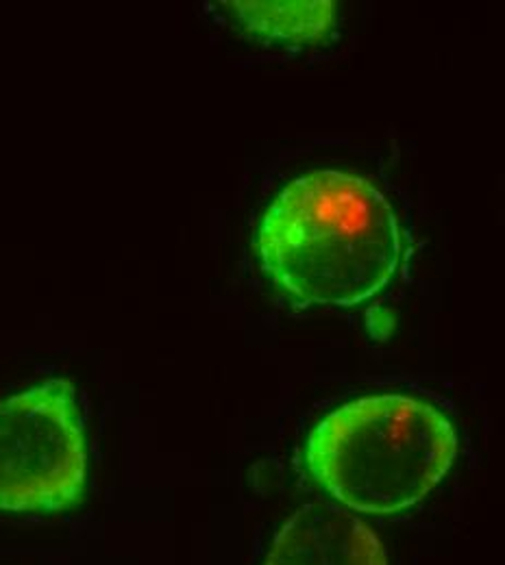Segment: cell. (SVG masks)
Returning a JSON list of instances; mask_svg holds the SVG:
<instances>
[{"instance_id":"obj_5","label":"cell","mask_w":505,"mask_h":565,"mask_svg":"<svg viewBox=\"0 0 505 565\" xmlns=\"http://www.w3.org/2000/svg\"><path fill=\"white\" fill-rule=\"evenodd\" d=\"M227 13L249 35L264 42L307 44L323 40L334 24V2H222Z\"/></svg>"},{"instance_id":"obj_2","label":"cell","mask_w":505,"mask_h":565,"mask_svg":"<svg viewBox=\"0 0 505 565\" xmlns=\"http://www.w3.org/2000/svg\"><path fill=\"white\" fill-rule=\"evenodd\" d=\"M457 433L432 405L401 394L343 405L314 426L309 477L356 513L392 515L414 507L449 475Z\"/></svg>"},{"instance_id":"obj_1","label":"cell","mask_w":505,"mask_h":565,"mask_svg":"<svg viewBox=\"0 0 505 565\" xmlns=\"http://www.w3.org/2000/svg\"><path fill=\"white\" fill-rule=\"evenodd\" d=\"M255 250L264 275L301 307L351 309L381 294L401 264V226L366 179L314 170L264 213Z\"/></svg>"},{"instance_id":"obj_4","label":"cell","mask_w":505,"mask_h":565,"mask_svg":"<svg viewBox=\"0 0 505 565\" xmlns=\"http://www.w3.org/2000/svg\"><path fill=\"white\" fill-rule=\"evenodd\" d=\"M264 565H388L375 531L329 502L301 507L277 533Z\"/></svg>"},{"instance_id":"obj_3","label":"cell","mask_w":505,"mask_h":565,"mask_svg":"<svg viewBox=\"0 0 505 565\" xmlns=\"http://www.w3.org/2000/svg\"><path fill=\"white\" fill-rule=\"evenodd\" d=\"M87 452L73 385L46 381L0 403V511L38 513L74 504Z\"/></svg>"}]
</instances>
